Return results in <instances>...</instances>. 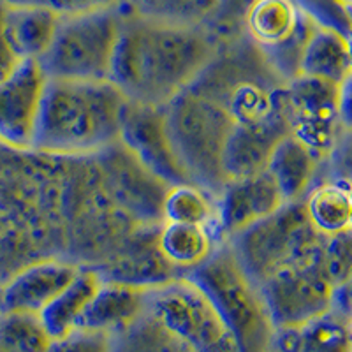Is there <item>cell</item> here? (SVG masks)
Listing matches in <instances>:
<instances>
[{
    "label": "cell",
    "instance_id": "1",
    "mask_svg": "<svg viewBox=\"0 0 352 352\" xmlns=\"http://www.w3.org/2000/svg\"><path fill=\"white\" fill-rule=\"evenodd\" d=\"M124 9L111 78L129 100L166 106L192 87L217 43L206 27L164 23Z\"/></svg>",
    "mask_w": 352,
    "mask_h": 352
},
{
    "label": "cell",
    "instance_id": "2",
    "mask_svg": "<svg viewBox=\"0 0 352 352\" xmlns=\"http://www.w3.org/2000/svg\"><path fill=\"white\" fill-rule=\"evenodd\" d=\"M129 97L111 80L48 78L34 150L94 155L120 140Z\"/></svg>",
    "mask_w": 352,
    "mask_h": 352
},
{
    "label": "cell",
    "instance_id": "3",
    "mask_svg": "<svg viewBox=\"0 0 352 352\" xmlns=\"http://www.w3.org/2000/svg\"><path fill=\"white\" fill-rule=\"evenodd\" d=\"M67 157L0 143V212L36 241L44 257H64Z\"/></svg>",
    "mask_w": 352,
    "mask_h": 352
},
{
    "label": "cell",
    "instance_id": "4",
    "mask_svg": "<svg viewBox=\"0 0 352 352\" xmlns=\"http://www.w3.org/2000/svg\"><path fill=\"white\" fill-rule=\"evenodd\" d=\"M190 90L217 102L240 127L287 113V81L247 36L217 43Z\"/></svg>",
    "mask_w": 352,
    "mask_h": 352
},
{
    "label": "cell",
    "instance_id": "5",
    "mask_svg": "<svg viewBox=\"0 0 352 352\" xmlns=\"http://www.w3.org/2000/svg\"><path fill=\"white\" fill-rule=\"evenodd\" d=\"M64 220V257L83 268L104 264L143 226L109 192L94 155L67 157Z\"/></svg>",
    "mask_w": 352,
    "mask_h": 352
},
{
    "label": "cell",
    "instance_id": "6",
    "mask_svg": "<svg viewBox=\"0 0 352 352\" xmlns=\"http://www.w3.org/2000/svg\"><path fill=\"white\" fill-rule=\"evenodd\" d=\"M324 240L310 224L303 201H292L228 241L247 275L261 285L291 266L322 268Z\"/></svg>",
    "mask_w": 352,
    "mask_h": 352
},
{
    "label": "cell",
    "instance_id": "7",
    "mask_svg": "<svg viewBox=\"0 0 352 352\" xmlns=\"http://www.w3.org/2000/svg\"><path fill=\"white\" fill-rule=\"evenodd\" d=\"M219 310L238 352H272L273 326L261 287L247 275L236 254L222 241L208 261L188 273Z\"/></svg>",
    "mask_w": 352,
    "mask_h": 352
},
{
    "label": "cell",
    "instance_id": "8",
    "mask_svg": "<svg viewBox=\"0 0 352 352\" xmlns=\"http://www.w3.org/2000/svg\"><path fill=\"white\" fill-rule=\"evenodd\" d=\"M173 146L194 185L219 199L228 185L224 157L234 129L231 116L208 97L187 88L166 104Z\"/></svg>",
    "mask_w": 352,
    "mask_h": 352
},
{
    "label": "cell",
    "instance_id": "9",
    "mask_svg": "<svg viewBox=\"0 0 352 352\" xmlns=\"http://www.w3.org/2000/svg\"><path fill=\"white\" fill-rule=\"evenodd\" d=\"M124 9L62 14L55 41L41 58L48 78L109 80Z\"/></svg>",
    "mask_w": 352,
    "mask_h": 352
},
{
    "label": "cell",
    "instance_id": "10",
    "mask_svg": "<svg viewBox=\"0 0 352 352\" xmlns=\"http://www.w3.org/2000/svg\"><path fill=\"white\" fill-rule=\"evenodd\" d=\"M144 310L201 352H238L213 301L190 276L146 289Z\"/></svg>",
    "mask_w": 352,
    "mask_h": 352
},
{
    "label": "cell",
    "instance_id": "11",
    "mask_svg": "<svg viewBox=\"0 0 352 352\" xmlns=\"http://www.w3.org/2000/svg\"><path fill=\"white\" fill-rule=\"evenodd\" d=\"M316 25L296 0H254L245 14L243 34L291 81L300 76L301 55Z\"/></svg>",
    "mask_w": 352,
    "mask_h": 352
},
{
    "label": "cell",
    "instance_id": "12",
    "mask_svg": "<svg viewBox=\"0 0 352 352\" xmlns=\"http://www.w3.org/2000/svg\"><path fill=\"white\" fill-rule=\"evenodd\" d=\"M109 192L144 226L164 222V199L171 185L152 171L122 140L94 153Z\"/></svg>",
    "mask_w": 352,
    "mask_h": 352
},
{
    "label": "cell",
    "instance_id": "13",
    "mask_svg": "<svg viewBox=\"0 0 352 352\" xmlns=\"http://www.w3.org/2000/svg\"><path fill=\"white\" fill-rule=\"evenodd\" d=\"M287 115L291 134L326 160L342 134L338 85L310 76L287 81Z\"/></svg>",
    "mask_w": 352,
    "mask_h": 352
},
{
    "label": "cell",
    "instance_id": "14",
    "mask_svg": "<svg viewBox=\"0 0 352 352\" xmlns=\"http://www.w3.org/2000/svg\"><path fill=\"white\" fill-rule=\"evenodd\" d=\"M259 287L275 328H300L333 308L335 287L322 268H284Z\"/></svg>",
    "mask_w": 352,
    "mask_h": 352
},
{
    "label": "cell",
    "instance_id": "15",
    "mask_svg": "<svg viewBox=\"0 0 352 352\" xmlns=\"http://www.w3.org/2000/svg\"><path fill=\"white\" fill-rule=\"evenodd\" d=\"M48 74L39 60L20 62L0 80V143L16 150H32Z\"/></svg>",
    "mask_w": 352,
    "mask_h": 352
},
{
    "label": "cell",
    "instance_id": "16",
    "mask_svg": "<svg viewBox=\"0 0 352 352\" xmlns=\"http://www.w3.org/2000/svg\"><path fill=\"white\" fill-rule=\"evenodd\" d=\"M120 140L169 185L194 184L173 146L166 106L129 100Z\"/></svg>",
    "mask_w": 352,
    "mask_h": 352
},
{
    "label": "cell",
    "instance_id": "17",
    "mask_svg": "<svg viewBox=\"0 0 352 352\" xmlns=\"http://www.w3.org/2000/svg\"><path fill=\"white\" fill-rule=\"evenodd\" d=\"M162 224H143L132 232L115 256L94 268L99 273L100 280L152 289L185 276L173 268L160 252L159 231Z\"/></svg>",
    "mask_w": 352,
    "mask_h": 352
},
{
    "label": "cell",
    "instance_id": "18",
    "mask_svg": "<svg viewBox=\"0 0 352 352\" xmlns=\"http://www.w3.org/2000/svg\"><path fill=\"white\" fill-rule=\"evenodd\" d=\"M81 268L65 257H43L27 264L2 284L0 310L39 316L80 275Z\"/></svg>",
    "mask_w": 352,
    "mask_h": 352
},
{
    "label": "cell",
    "instance_id": "19",
    "mask_svg": "<svg viewBox=\"0 0 352 352\" xmlns=\"http://www.w3.org/2000/svg\"><path fill=\"white\" fill-rule=\"evenodd\" d=\"M284 204V196L268 169L247 178L229 180L217 199L219 240H231L243 229L273 215Z\"/></svg>",
    "mask_w": 352,
    "mask_h": 352
},
{
    "label": "cell",
    "instance_id": "20",
    "mask_svg": "<svg viewBox=\"0 0 352 352\" xmlns=\"http://www.w3.org/2000/svg\"><path fill=\"white\" fill-rule=\"evenodd\" d=\"M289 134L291 129L287 113L256 125H234L224 157L226 175L229 180L247 178L266 171L273 152Z\"/></svg>",
    "mask_w": 352,
    "mask_h": 352
},
{
    "label": "cell",
    "instance_id": "21",
    "mask_svg": "<svg viewBox=\"0 0 352 352\" xmlns=\"http://www.w3.org/2000/svg\"><path fill=\"white\" fill-rule=\"evenodd\" d=\"M146 289L118 282H100L96 296L87 305L76 329L115 333L132 324L144 310Z\"/></svg>",
    "mask_w": 352,
    "mask_h": 352
},
{
    "label": "cell",
    "instance_id": "22",
    "mask_svg": "<svg viewBox=\"0 0 352 352\" xmlns=\"http://www.w3.org/2000/svg\"><path fill=\"white\" fill-rule=\"evenodd\" d=\"M324 160L307 144L289 134L273 152L268 171L275 178L285 203L303 201L310 188L320 182Z\"/></svg>",
    "mask_w": 352,
    "mask_h": 352
},
{
    "label": "cell",
    "instance_id": "23",
    "mask_svg": "<svg viewBox=\"0 0 352 352\" xmlns=\"http://www.w3.org/2000/svg\"><path fill=\"white\" fill-rule=\"evenodd\" d=\"M272 352H352V328L331 308L300 328H276Z\"/></svg>",
    "mask_w": 352,
    "mask_h": 352
},
{
    "label": "cell",
    "instance_id": "24",
    "mask_svg": "<svg viewBox=\"0 0 352 352\" xmlns=\"http://www.w3.org/2000/svg\"><path fill=\"white\" fill-rule=\"evenodd\" d=\"M62 14L52 8L6 4V30L20 60H41L55 41Z\"/></svg>",
    "mask_w": 352,
    "mask_h": 352
},
{
    "label": "cell",
    "instance_id": "25",
    "mask_svg": "<svg viewBox=\"0 0 352 352\" xmlns=\"http://www.w3.org/2000/svg\"><path fill=\"white\" fill-rule=\"evenodd\" d=\"M352 72L347 36L336 28L317 23L305 44L300 74L340 85Z\"/></svg>",
    "mask_w": 352,
    "mask_h": 352
},
{
    "label": "cell",
    "instance_id": "26",
    "mask_svg": "<svg viewBox=\"0 0 352 352\" xmlns=\"http://www.w3.org/2000/svg\"><path fill=\"white\" fill-rule=\"evenodd\" d=\"M222 243L208 226L164 222L159 231V248L173 268L182 275L199 268Z\"/></svg>",
    "mask_w": 352,
    "mask_h": 352
},
{
    "label": "cell",
    "instance_id": "27",
    "mask_svg": "<svg viewBox=\"0 0 352 352\" xmlns=\"http://www.w3.org/2000/svg\"><path fill=\"white\" fill-rule=\"evenodd\" d=\"M100 282L102 280L96 270L81 268L80 275L39 314L41 322L52 340L64 338L76 329L81 314L96 296Z\"/></svg>",
    "mask_w": 352,
    "mask_h": 352
},
{
    "label": "cell",
    "instance_id": "28",
    "mask_svg": "<svg viewBox=\"0 0 352 352\" xmlns=\"http://www.w3.org/2000/svg\"><path fill=\"white\" fill-rule=\"evenodd\" d=\"M109 352H201L143 310L132 324L111 333Z\"/></svg>",
    "mask_w": 352,
    "mask_h": 352
},
{
    "label": "cell",
    "instance_id": "29",
    "mask_svg": "<svg viewBox=\"0 0 352 352\" xmlns=\"http://www.w3.org/2000/svg\"><path fill=\"white\" fill-rule=\"evenodd\" d=\"M307 217L317 232L329 236L351 228L352 197L347 184L322 180L303 199Z\"/></svg>",
    "mask_w": 352,
    "mask_h": 352
},
{
    "label": "cell",
    "instance_id": "30",
    "mask_svg": "<svg viewBox=\"0 0 352 352\" xmlns=\"http://www.w3.org/2000/svg\"><path fill=\"white\" fill-rule=\"evenodd\" d=\"M164 222L208 226L217 232V199L194 184L171 185L164 199Z\"/></svg>",
    "mask_w": 352,
    "mask_h": 352
},
{
    "label": "cell",
    "instance_id": "31",
    "mask_svg": "<svg viewBox=\"0 0 352 352\" xmlns=\"http://www.w3.org/2000/svg\"><path fill=\"white\" fill-rule=\"evenodd\" d=\"M125 6L138 16L150 20L204 27L213 16L219 0H127Z\"/></svg>",
    "mask_w": 352,
    "mask_h": 352
},
{
    "label": "cell",
    "instance_id": "32",
    "mask_svg": "<svg viewBox=\"0 0 352 352\" xmlns=\"http://www.w3.org/2000/svg\"><path fill=\"white\" fill-rule=\"evenodd\" d=\"M52 342L39 316L0 314V352H48Z\"/></svg>",
    "mask_w": 352,
    "mask_h": 352
},
{
    "label": "cell",
    "instance_id": "33",
    "mask_svg": "<svg viewBox=\"0 0 352 352\" xmlns=\"http://www.w3.org/2000/svg\"><path fill=\"white\" fill-rule=\"evenodd\" d=\"M44 254L14 220L0 212V284Z\"/></svg>",
    "mask_w": 352,
    "mask_h": 352
},
{
    "label": "cell",
    "instance_id": "34",
    "mask_svg": "<svg viewBox=\"0 0 352 352\" xmlns=\"http://www.w3.org/2000/svg\"><path fill=\"white\" fill-rule=\"evenodd\" d=\"M322 272L333 287L352 278V228L329 234L324 240Z\"/></svg>",
    "mask_w": 352,
    "mask_h": 352
},
{
    "label": "cell",
    "instance_id": "35",
    "mask_svg": "<svg viewBox=\"0 0 352 352\" xmlns=\"http://www.w3.org/2000/svg\"><path fill=\"white\" fill-rule=\"evenodd\" d=\"M252 2L254 0H219L213 16L204 25L215 43H224L245 36L243 20Z\"/></svg>",
    "mask_w": 352,
    "mask_h": 352
},
{
    "label": "cell",
    "instance_id": "36",
    "mask_svg": "<svg viewBox=\"0 0 352 352\" xmlns=\"http://www.w3.org/2000/svg\"><path fill=\"white\" fill-rule=\"evenodd\" d=\"M322 180L352 184V131H342L335 148L322 164Z\"/></svg>",
    "mask_w": 352,
    "mask_h": 352
},
{
    "label": "cell",
    "instance_id": "37",
    "mask_svg": "<svg viewBox=\"0 0 352 352\" xmlns=\"http://www.w3.org/2000/svg\"><path fill=\"white\" fill-rule=\"evenodd\" d=\"M111 335L102 331L74 329L64 338L53 340L48 352H109Z\"/></svg>",
    "mask_w": 352,
    "mask_h": 352
},
{
    "label": "cell",
    "instance_id": "38",
    "mask_svg": "<svg viewBox=\"0 0 352 352\" xmlns=\"http://www.w3.org/2000/svg\"><path fill=\"white\" fill-rule=\"evenodd\" d=\"M298 4L320 25L336 28L347 36L349 4L344 0H296Z\"/></svg>",
    "mask_w": 352,
    "mask_h": 352
},
{
    "label": "cell",
    "instance_id": "39",
    "mask_svg": "<svg viewBox=\"0 0 352 352\" xmlns=\"http://www.w3.org/2000/svg\"><path fill=\"white\" fill-rule=\"evenodd\" d=\"M127 4V0H56L55 11L64 16L69 14H85V12L108 11Z\"/></svg>",
    "mask_w": 352,
    "mask_h": 352
},
{
    "label": "cell",
    "instance_id": "40",
    "mask_svg": "<svg viewBox=\"0 0 352 352\" xmlns=\"http://www.w3.org/2000/svg\"><path fill=\"white\" fill-rule=\"evenodd\" d=\"M20 56L14 53L6 30V4L0 0V80H4L20 65Z\"/></svg>",
    "mask_w": 352,
    "mask_h": 352
},
{
    "label": "cell",
    "instance_id": "41",
    "mask_svg": "<svg viewBox=\"0 0 352 352\" xmlns=\"http://www.w3.org/2000/svg\"><path fill=\"white\" fill-rule=\"evenodd\" d=\"M338 113L342 131H352V72L338 85Z\"/></svg>",
    "mask_w": 352,
    "mask_h": 352
},
{
    "label": "cell",
    "instance_id": "42",
    "mask_svg": "<svg viewBox=\"0 0 352 352\" xmlns=\"http://www.w3.org/2000/svg\"><path fill=\"white\" fill-rule=\"evenodd\" d=\"M8 6H25V8H52L55 9L56 0H2Z\"/></svg>",
    "mask_w": 352,
    "mask_h": 352
},
{
    "label": "cell",
    "instance_id": "43",
    "mask_svg": "<svg viewBox=\"0 0 352 352\" xmlns=\"http://www.w3.org/2000/svg\"><path fill=\"white\" fill-rule=\"evenodd\" d=\"M349 48H351V60H352V6L349 4V30H347Z\"/></svg>",
    "mask_w": 352,
    "mask_h": 352
},
{
    "label": "cell",
    "instance_id": "44",
    "mask_svg": "<svg viewBox=\"0 0 352 352\" xmlns=\"http://www.w3.org/2000/svg\"><path fill=\"white\" fill-rule=\"evenodd\" d=\"M347 319H349V324H351V328H352V308H351V312H349Z\"/></svg>",
    "mask_w": 352,
    "mask_h": 352
},
{
    "label": "cell",
    "instance_id": "45",
    "mask_svg": "<svg viewBox=\"0 0 352 352\" xmlns=\"http://www.w3.org/2000/svg\"><path fill=\"white\" fill-rule=\"evenodd\" d=\"M349 190H351V197H352V184H349ZM351 228H352V219H351Z\"/></svg>",
    "mask_w": 352,
    "mask_h": 352
},
{
    "label": "cell",
    "instance_id": "46",
    "mask_svg": "<svg viewBox=\"0 0 352 352\" xmlns=\"http://www.w3.org/2000/svg\"><path fill=\"white\" fill-rule=\"evenodd\" d=\"M0 294H2V284H0ZM0 314H2V310H0Z\"/></svg>",
    "mask_w": 352,
    "mask_h": 352
}]
</instances>
